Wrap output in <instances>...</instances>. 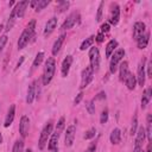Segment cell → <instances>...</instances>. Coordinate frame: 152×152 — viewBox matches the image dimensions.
Masks as SVG:
<instances>
[{"mask_svg": "<svg viewBox=\"0 0 152 152\" xmlns=\"http://www.w3.org/2000/svg\"><path fill=\"white\" fill-rule=\"evenodd\" d=\"M34 27H36V20L32 19V20L27 24L26 28L23 31V33L20 34V37H19V39H18V49H19V50L24 49V48L28 44V42L34 37Z\"/></svg>", "mask_w": 152, "mask_h": 152, "instance_id": "obj_1", "label": "cell"}, {"mask_svg": "<svg viewBox=\"0 0 152 152\" xmlns=\"http://www.w3.org/2000/svg\"><path fill=\"white\" fill-rule=\"evenodd\" d=\"M56 71V61L53 57H49L45 62L44 65V70H43V76H42V81H43V86H48Z\"/></svg>", "mask_w": 152, "mask_h": 152, "instance_id": "obj_2", "label": "cell"}, {"mask_svg": "<svg viewBox=\"0 0 152 152\" xmlns=\"http://www.w3.org/2000/svg\"><path fill=\"white\" fill-rule=\"evenodd\" d=\"M52 128H53V124L51 121H49L42 129L40 132V135H39V140H38V148L39 150H44L48 141H49V138L52 133Z\"/></svg>", "mask_w": 152, "mask_h": 152, "instance_id": "obj_3", "label": "cell"}, {"mask_svg": "<svg viewBox=\"0 0 152 152\" xmlns=\"http://www.w3.org/2000/svg\"><path fill=\"white\" fill-rule=\"evenodd\" d=\"M124 56H125V50L124 49H118L113 53V56H110L112 58H110V63H109V71L112 74H114L118 70V64H119V62H121Z\"/></svg>", "mask_w": 152, "mask_h": 152, "instance_id": "obj_4", "label": "cell"}, {"mask_svg": "<svg viewBox=\"0 0 152 152\" xmlns=\"http://www.w3.org/2000/svg\"><path fill=\"white\" fill-rule=\"evenodd\" d=\"M89 62H90V68L93 69V71H97L99 66H100V52L99 49L93 46L89 50Z\"/></svg>", "mask_w": 152, "mask_h": 152, "instance_id": "obj_5", "label": "cell"}, {"mask_svg": "<svg viewBox=\"0 0 152 152\" xmlns=\"http://www.w3.org/2000/svg\"><path fill=\"white\" fill-rule=\"evenodd\" d=\"M93 77H94V71L90 66H86L82 71V76H81V86L80 88L83 89L86 88L91 81H93Z\"/></svg>", "mask_w": 152, "mask_h": 152, "instance_id": "obj_6", "label": "cell"}, {"mask_svg": "<svg viewBox=\"0 0 152 152\" xmlns=\"http://www.w3.org/2000/svg\"><path fill=\"white\" fill-rule=\"evenodd\" d=\"M137 138H135V141H134V152H140L142 150V142L145 140V137H146V133H145V128L142 126H140L137 132Z\"/></svg>", "mask_w": 152, "mask_h": 152, "instance_id": "obj_7", "label": "cell"}, {"mask_svg": "<svg viewBox=\"0 0 152 152\" xmlns=\"http://www.w3.org/2000/svg\"><path fill=\"white\" fill-rule=\"evenodd\" d=\"M78 20H80V14H78L77 12L71 13V14L65 19V21L62 24L61 30H62V31H65V30H69V28L74 27V26L78 23Z\"/></svg>", "mask_w": 152, "mask_h": 152, "instance_id": "obj_8", "label": "cell"}, {"mask_svg": "<svg viewBox=\"0 0 152 152\" xmlns=\"http://www.w3.org/2000/svg\"><path fill=\"white\" fill-rule=\"evenodd\" d=\"M145 62H146L145 58H142L140 61V63L138 64V71H137V76H135L137 83L140 87H142L145 84V77H146V74H145Z\"/></svg>", "mask_w": 152, "mask_h": 152, "instance_id": "obj_9", "label": "cell"}, {"mask_svg": "<svg viewBox=\"0 0 152 152\" xmlns=\"http://www.w3.org/2000/svg\"><path fill=\"white\" fill-rule=\"evenodd\" d=\"M75 133H76V126L74 124H71L70 126L66 127L65 131V137H64V144L66 147H70L74 144V139H75Z\"/></svg>", "mask_w": 152, "mask_h": 152, "instance_id": "obj_10", "label": "cell"}, {"mask_svg": "<svg viewBox=\"0 0 152 152\" xmlns=\"http://www.w3.org/2000/svg\"><path fill=\"white\" fill-rule=\"evenodd\" d=\"M146 31V25L142 21H137L133 25V39L138 40L140 37H142L145 34Z\"/></svg>", "mask_w": 152, "mask_h": 152, "instance_id": "obj_11", "label": "cell"}, {"mask_svg": "<svg viewBox=\"0 0 152 152\" xmlns=\"http://www.w3.org/2000/svg\"><path fill=\"white\" fill-rule=\"evenodd\" d=\"M28 129H30V119H28V116L23 115L20 118V124H19V133H20L21 138L27 137Z\"/></svg>", "mask_w": 152, "mask_h": 152, "instance_id": "obj_12", "label": "cell"}, {"mask_svg": "<svg viewBox=\"0 0 152 152\" xmlns=\"http://www.w3.org/2000/svg\"><path fill=\"white\" fill-rule=\"evenodd\" d=\"M120 19V7L118 4H112V10H110V15H109V21L108 24L110 25H116Z\"/></svg>", "mask_w": 152, "mask_h": 152, "instance_id": "obj_13", "label": "cell"}, {"mask_svg": "<svg viewBox=\"0 0 152 152\" xmlns=\"http://www.w3.org/2000/svg\"><path fill=\"white\" fill-rule=\"evenodd\" d=\"M59 134L57 131L55 133H51L50 139L48 141V148L51 152H58V139H59Z\"/></svg>", "mask_w": 152, "mask_h": 152, "instance_id": "obj_14", "label": "cell"}, {"mask_svg": "<svg viewBox=\"0 0 152 152\" xmlns=\"http://www.w3.org/2000/svg\"><path fill=\"white\" fill-rule=\"evenodd\" d=\"M37 96V81H33L27 89V95H26V102L28 104H31L34 100V97Z\"/></svg>", "mask_w": 152, "mask_h": 152, "instance_id": "obj_15", "label": "cell"}, {"mask_svg": "<svg viewBox=\"0 0 152 152\" xmlns=\"http://www.w3.org/2000/svg\"><path fill=\"white\" fill-rule=\"evenodd\" d=\"M57 21H58V19H57L56 17H52V18H50V19L48 20V23L45 24V28H44V36H45V37L50 36V34L53 32V30H55L56 26H57Z\"/></svg>", "mask_w": 152, "mask_h": 152, "instance_id": "obj_16", "label": "cell"}, {"mask_svg": "<svg viewBox=\"0 0 152 152\" xmlns=\"http://www.w3.org/2000/svg\"><path fill=\"white\" fill-rule=\"evenodd\" d=\"M72 64V56H66L63 62H62V69H61V72H62V76L63 77H66L68 74H69V70H70V66Z\"/></svg>", "mask_w": 152, "mask_h": 152, "instance_id": "obj_17", "label": "cell"}, {"mask_svg": "<svg viewBox=\"0 0 152 152\" xmlns=\"http://www.w3.org/2000/svg\"><path fill=\"white\" fill-rule=\"evenodd\" d=\"M65 37H66V34H65V33H62V34L55 40L53 46H52V50H51V52H52L53 56H56V55L59 52V50H61V48H62V45H63V43H64Z\"/></svg>", "mask_w": 152, "mask_h": 152, "instance_id": "obj_18", "label": "cell"}, {"mask_svg": "<svg viewBox=\"0 0 152 152\" xmlns=\"http://www.w3.org/2000/svg\"><path fill=\"white\" fill-rule=\"evenodd\" d=\"M30 1L27 0H24V1H20L15 5V14L18 18H23L24 14H25V11H26V7L28 6Z\"/></svg>", "mask_w": 152, "mask_h": 152, "instance_id": "obj_19", "label": "cell"}, {"mask_svg": "<svg viewBox=\"0 0 152 152\" xmlns=\"http://www.w3.org/2000/svg\"><path fill=\"white\" fill-rule=\"evenodd\" d=\"M124 82H125L126 87H127L129 90H134V88H135V86H137V78H135V75H133V74L129 71V72L127 74V76L125 77Z\"/></svg>", "mask_w": 152, "mask_h": 152, "instance_id": "obj_20", "label": "cell"}, {"mask_svg": "<svg viewBox=\"0 0 152 152\" xmlns=\"http://www.w3.org/2000/svg\"><path fill=\"white\" fill-rule=\"evenodd\" d=\"M14 115H15V106L14 104H11L8 110H7V115H6V119H5V122H4V126L5 127H8L13 120H14Z\"/></svg>", "mask_w": 152, "mask_h": 152, "instance_id": "obj_21", "label": "cell"}, {"mask_svg": "<svg viewBox=\"0 0 152 152\" xmlns=\"http://www.w3.org/2000/svg\"><path fill=\"white\" fill-rule=\"evenodd\" d=\"M151 96H152V88L148 87L147 89L144 90L142 93V96H141V108H146V106L148 104L150 100H151Z\"/></svg>", "mask_w": 152, "mask_h": 152, "instance_id": "obj_22", "label": "cell"}, {"mask_svg": "<svg viewBox=\"0 0 152 152\" xmlns=\"http://www.w3.org/2000/svg\"><path fill=\"white\" fill-rule=\"evenodd\" d=\"M109 139H110V142L113 145H118L121 141V131L119 128H114L112 131V133H110Z\"/></svg>", "mask_w": 152, "mask_h": 152, "instance_id": "obj_23", "label": "cell"}, {"mask_svg": "<svg viewBox=\"0 0 152 152\" xmlns=\"http://www.w3.org/2000/svg\"><path fill=\"white\" fill-rule=\"evenodd\" d=\"M116 46H118V42L115 39H110L106 45V57H110L114 50L116 49Z\"/></svg>", "mask_w": 152, "mask_h": 152, "instance_id": "obj_24", "label": "cell"}, {"mask_svg": "<svg viewBox=\"0 0 152 152\" xmlns=\"http://www.w3.org/2000/svg\"><path fill=\"white\" fill-rule=\"evenodd\" d=\"M148 40H150V32H146L142 37H140L138 40H137V45H138V48L139 49H145L146 46H147V44H148Z\"/></svg>", "mask_w": 152, "mask_h": 152, "instance_id": "obj_25", "label": "cell"}, {"mask_svg": "<svg viewBox=\"0 0 152 152\" xmlns=\"http://www.w3.org/2000/svg\"><path fill=\"white\" fill-rule=\"evenodd\" d=\"M128 72H129V70H128V62L124 61V62L120 64V80L124 81Z\"/></svg>", "mask_w": 152, "mask_h": 152, "instance_id": "obj_26", "label": "cell"}, {"mask_svg": "<svg viewBox=\"0 0 152 152\" xmlns=\"http://www.w3.org/2000/svg\"><path fill=\"white\" fill-rule=\"evenodd\" d=\"M146 124H147V127L145 129V133H146V137H147L148 141H151V133H152V115L151 114H147Z\"/></svg>", "mask_w": 152, "mask_h": 152, "instance_id": "obj_27", "label": "cell"}, {"mask_svg": "<svg viewBox=\"0 0 152 152\" xmlns=\"http://www.w3.org/2000/svg\"><path fill=\"white\" fill-rule=\"evenodd\" d=\"M15 17H17V14H15V7L12 10V12H11V14H10V18H8V20H7V24H6V31H10L12 27H13V25H14V21H15Z\"/></svg>", "mask_w": 152, "mask_h": 152, "instance_id": "obj_28", "label": "cell"}, {"mask_svg": "<svg viewBox=\"0 0 152 152\" xmlns=\"http://www.w3.org/2000/svg\"><path fill=\"white\" fill-rule=\"evenodd\" d=\"M94 36H89L88 38H86L83 42H82V44H81V46H80V50H86V49H89L91 45H93V43H94Z\"/></svg>", "mask_w": 152, "mask_h": 152, "instance_id": "obj_29", "label": "cell"}, {"mask_svg": "<svg viewBox=\"0 0 152 152\" xmlns=\"http://www.w3.org/2000/svg\"><path fill=\"white\" fill-rule=\"evenodd\" d=\"M43 58H44V52H43V51L38 52V53L36 55V57H34L33 63H32V69H36L37 66H39L40 63L43 62Z\"/></svg>", "mask_w": 152, "mask_h": 152, "instance_id": "obj_30", "label": "cell"}, {"mask_svg": "<svg viewBox=\"0 0 152 152\" xmlns=\"http://www.w3.org/2000/svg\"><path fill=\"white\" fill-rule=\"evenodd\" d=\"M50 4V1L49 0H37V2H36V6H34V10H36V12H39V11H42L43 8H45L48 5Z\"/></svg>", "mask_w": 152, "mask_h": 152, "instance_id": "obj_31", "label": "cell"}, {"mask_svg": "<svg viewBox=\"0 0 152 152\" xmlns=\"http://www.w3.org/2000/svg\"><path fill=\"white\" fill-rule=\"evenodd\" d=\"M69 5H70L69 1H59V2H58V6L56 7V12H58V13L64 12V11L69 7Z\"/></svg>", "mask_w": 152, "mask_h": 152, "instance_id": "obj_32", "label": "cell"}, {"mask_svg": "<svg viewBox=\"0 0 152 152\" xmlns=\"http://www.w3.org/2000/svg\"><path fill=\"white\" fill-rule=\"evenodd\" d=\"M24 151V141L23 140H17L13 145L12 152H23Z\"/></svg>", "mask_w": 152, "mask_h": 152, "instance_id": "obj_33", "label": "cell"}, {"mask_svg": "<svg viewBox=\"0 0 152 152\" xmlns=\"http://www.w3.org/2000/svg\"><path fill=\"white\" fill-rule=\"evenodd\" d=\"M95 134H96V129H95V127H91V128H89L87 132H86V134H84V139H91V138H94L95 137Z\"/></svg>", "mask_w": 152, "mask_h": 152, "instance_id": "obj_34", "label": "cell"}, {"mask_svg": "<svg viewBox=\"0 0 152 152\" xmlns=\"http://www.w3.org/2000/svg\"><path fill=\"white\" fill-rule=\"evenodd\" d=\"M86 108H87V112L89 114H94L95 113V104L93 101H87L86 102Z\"/></svg>", "mask_w": 152, "mask_h": 152, "instance_id": "obj_35", "label": "cell"}, {"mask_svg": "<svg viewBox=\"0 0 152 152\" xmlns=\"http://www.w3.org/2000/svg\"><path fill=\"white\" fill-rule=\"evenodd\" d=\"M108 121V109L104 108L102 112H101V116H100V122L101 124H106Z\"/></svg>", "mask_w": 152, "mask_h": 152, "instance_id": "obj_36", "label": "cell"}, {"mask_svg": "<svg viewBox=\"0 0 152 152\" xmlns=\"http://www.w3.org/2000/svg\"><path fill=\"white\" fill-rule=\"evenodd\" d=\"M103 5H104L103 1H101V2L99 4L97 14H96V21H101V19H102V10H103Z\"/></svg>", "mask_w": 152, "mask_h": 152, "instance_id": "obj_37", "label": "cell"}, {"mask_svg": "<svg viewBox=\"0 0 152 152\" xmlns=\"http://www.w3.org/2000/svg\"><path fill=\"white\" fill-rule=\"evenodd\" d=\"M64 122H65V119H64V116H62V118L58 120L57 126H56V131H57L58 133H61V132L63 131V128H64Z\"/></svg>", "mask_w": 152, "mask_h": 152, "instance_id": "obj_38", "label": "cell"}, {"mask_svg": "<svg viewBox=\"0 0 152 152\" xmlns=\"http://www.w3.org/2000/svg\"><path fill=\"white\" fill-rule=\"evenodd\" d=\"M137 126H138V118H137V115H134L133 121H132V127H131V134H132V135L135 134V132H137Z\"/></svg>", "mask_w": 152, "mask_h": 152, "instance_id": "obj_39", "label": "cell"}, {"mask_svg": "<svg viewBox=\"0 0 152 152\" xmlns=\"http://www.w3.org/2000/svg\"><path fill=\"white\" fill-rule=\"evenodd\" d=\"M7 36L6 34H4V36H0V52L2 51V49L5 48V45H6V43H7Z\"/></svg>", "mask_w": 152, "mask_h": 152, "instance_id": "obj_40", "label": "cell"}, {"mask_svg": "<svg viewBox=\"0 0 152 152\" xmlns=\"http://www.w3.org/2000/svg\"><path fill=\"white\" fill-rule=\"evenodd\" d=\"M109 30H110V25L108 24V23H103L102 25H101V33H107V32H109Z\"/></svg>", "mask_w": 152, "mask_h": 152, "instance_id": "obj_41", "label": "cell"}, {"mask_svg": "<svg viewBox=\"0 0 152 152\" xmlns=\"http://www.w3.org/2000/svg\"><path fill=\"white\" fill-rule=\"evenodd\" d=\"M95 151H96V142L93 141V142H90V145L88 146V148L84 152H95Z\"/></svg>", "mask_w": 152, "mask_h": 152, "instance_id": "obj_42", "label": "cell"}, {"mask_svg": "<svg viewBox=\"0 0 152 152\" xmlns=\"http://www.w3.org/2000/svg\"><path fill=\"white\" fill-rule=\"evenodd\" d=\"M146 68H147V77H152V62L151 61L147 62Z\"/></svg>", "mask_w": 152, "mask_h": 152, "instance_id": "obj_43", "label": "cell"}, {"mask_svg": "<svg viewBox=\"0 0 152 152\" xmlns=\"http://www.w3.org/2000/svg\"><path fill=\"white\" fill-rule=\"evenodd\" d=\"M102 99H106V93H104V91H100V93L94 97L93 102H95L96 100H102Z\"/></svg>", "mask_w": 152, "mask_h": 152, "instance_id": "obj_44", "label": "cell"}, {"mask_svg": "<svg viewBox=\"0 0 152 152\" xmlns=\"http://www.w3.org/2000/svg\"><path fill=\"white\" fill-rule=\"evenodd\" d=\"M82 97H83V93L81 91V93H78V94H77V96L75 97V100H74V104H78V103L81 102Z\"/></svg>", "mask_w": 152, "mask_h": 152, "instance_id": "obj_45", "label": "cell"}, {"mask_svg": "<svg viewBox=\"0 0 152 152\" xmlns=\"http://www.w3.org/2000/svg\"><path fill=\"white\" fill-rule=\"evenodd\" d=\"M103 38H104V34L103 33H97V36H96V38H95V40L97 42V43H102L103 42Z\"/></svg>", "mask_w": 152, "mask_h": 152, "instance_id": "obj_46", "label": "cell"}, {"mask_svg": "<svg viewBox=\"0 0 152 152\" xmlns=\"http://www.w3.org/2000/svg\"><path fill=\"white\" fill-rule=\"evenodd\" d=\"M146 152H151V141H148V145H147V148H146Z\"/></svg>", "mask_w": 152, "mask_h": 152, "instance_id": "obj_47", "label": "cell"}, {"mask_svg": "<svg viewBox=\"0 0 152 152\" xmlns=\"http://www.w3.org/2000/svg\"><path fill=\"white\" fill-rule=\"evenodd\" d=\"M23 61H24V57H21V59H20L19 62H18V65H17V66H20V65H21V62H23Z\"/></svg>", "mask_w": 152, "mask_h": 152, "instance_id": "obj_48", "label": "cell"}, {"mask_svg": "<svg viewBox=\"0 0 152 152\" xmlns=\"http://www.w3.org/2000/svg\"><path fill=\"white\" fill-rule=\"evenodd\" d=\"M2 28H4V25H1V24H0V33H1V31H2Z\"/></svg>", "mask_w": 152, "mask_h": 152, "instance_id": "obj_49", "label": "cell"}, {"mask_svg": "<svg viewBox=\"0 0 152 152\" xmlns=\"http://www.w3.org/2000/svg\"><path fill=\"white\" fill-rule=\"evenodd\" d=\"M1 141H2V134L0 133V144H1Z\"/></svg>", "mask_w": 152, "mask_h": 152, "instance_id": "obj_50", "label": "cell"}, {"mask_svg": "<svg viewBox=\"0 0 152 152\" xmlns=\"http://www.w3.org/2000/svg\"><path fill=\"white\" fill-rule=\"evenodd\" d=\"M26 152H33V151H32L31 148H27V150H26Z\"/></svg>", "mask_w": 152, "mask_h": 152, "instance_id": "obj_51", "label": "cell"}, {"mask_svg": "<svg viewBox=\"0 0 152 152\" xmlns=\"http://www.w3.org/2000/svg\"><path fill=\"white\" fill-rule=\"evenodd\" d=\"M140 152H144V151H142V150H141V151H140Z\"/></svg>", "mask_w": 152, "mask_h": 152, "instance_id": "obj_52", "label": "cell"}]
</instances>
